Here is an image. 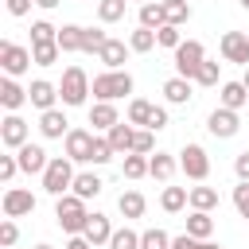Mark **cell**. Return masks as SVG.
<instances>
[{"instance_id":"6da1fadb","label":"cell","mask_w":249,"mask_h":249,"mask_svg":"<svg viewBox=\"0 0 249 249\" xmlns=\"http://www.w3.org/2000/svg\"><path fill=\"white\" fill-rule=\"evenodd\" d=\"M54 218H58V230H62V233L82 237V233H86V222H89L86 198H78V195H62V198H54Z\"/></svg>"},{"instance_id":"7a4b0ae2","label":"cell","mask_w":249,"mask_h":249,"mask_svg":"<svg viewBox=\"0 0 249 249\" xmlns=\"http://www.w3.org/2000/svg\"><path fill=\"white\" fill-rule=\"evenodd\" d=\"M70 187H74V160L51 156V163L43 171V191L54 195V198H62V195H70Z\"/></svg>"},{"instance_id":"3957f363","label":"cell","mask_w":249,"mask_h":249,"mask_svg":"<svg viewBox=\"0 0 249 249\" xmlns=\"http://www.w3.org/2000/svg\"><path fill=\"white\" fill-rule=\"evenodd\" d=\"M89 93H93V82L86 78V70H82V66H66V70H62V82H58L62 105H86Z\"/></svg>"},{"instance_id":"277c9868","label":"cell","mask_w":249,"mask_h":249,"mask_svg":"<svg viewBox=\"0 0 249 249\" xmlns=\"http://www.w3.org/2000/svg\"><path fill=\"white\" fill-rule=\"evenodd\" d=\"M124 93H132V74L128 70H101L93 78V97L97 101H117Z\"/></svg>"},{"instance_id":"5b68a950","label":"cell","mask_w":249,"mask_h":249,"mask_svg":"<svg viewBox=\"0 0 249 249\" xmlns=\"http://www.w3.org/2000/svg\"><path fill=\"white\" fill-rule=\"evenodd\" d=\"M206 62V51H202V43L198 39H183L179 43V51H175V74L179 78H187V82H195V74H198V66Z\"/></svg>"},{"instance_id":"8992f818","label":"cell","mask_w":249,"mask_h":249,"mask_svg":"<svg viewBox=\"0 0 249 249\" xmlns=\"http://www.w3.org/2000/svg\"><path fill=\"white\" fill-rule=\"evenodd\" d=\"M31 51L27 47H19V43H12V39H4L0 43V66H4V74L8 78H19V74H27L31 70Z\"/></svg>"},{"instance_id":"52a82bcc","label":"cell","mask_w":249,"mask_h":249,"mask_svg":"<svg viewBox=\"0 0 249 249\" xmlns=\"http://www.w3.org/2000/svg\"><path fill=\"white\" fill-rule=\"evenodd\" d=\"M179 167H183L187 179L202 183V179L210 175V156H206V148H202V144H183V152H179Z\"/></svg>"},{"instance_id":"ba28073f","label":"cell","mask_w":249,"mask_h":249,"mask_svg":"<svg viewBox=\"0 0 249 249\" xmlns=\"http://www.w3.org/2000/svg\"><path fill=\"white\" fill-rule=\"evenodd\" d=\"M222 58L226 62H237V66H249V35L245 31H226L222 43H218Z\"/></svg>"},{"instance_id":"9c48e42d","label":"cell","mask_w":249,"mask_h":249,"mask_svg":"<svg viewBox=\"0 0 249 249\" xmlns=\"http://www.w3.org/2000/svg\"><path fill=\"white\" fill-rule=\"evenodd\" d=\"M206 128H210V136H218V140H230V136H237V128H241V117L233 113V109H214L210 117H206Z\"/></svg>"},{"instance_id":"30bf717a","label":"cell","mask_w":249,"mask_h":249,"mask_svg":"<svg viewBox=\"0 0 249 249\" xmlns=\"http://www.w3.org/2000/svg\"><path fill=\"white\" fill-rule=\"evenodd\" d=\"M0 144L12 148V152H19V148L27 144V121H23L19 113H8V117L0 121Z\"/></svg>"},{"instance_id":"8fae6325","label":"cell","mask_w":249,"mask_h":249,"mask_svg":"<svg viewBox=\"0 0 249 249\" xmlns=\"http://www.w3.org/2000/svg\"><path fill=\"white\" fill-rule=\"evenodd\" d=\"M0 206H4V218H23V214H35V195L23 187H8Z\"/></svg>"},{"instance_id":"7c38bea8","label":"cell","mask_w":249,"mask_h":249,"mask_svg":"<svg viewBox=\"0 0 249 249\" xmlns=\"http://www.w3.org/2000/svg\"><path fill=\"white\" fill-rule=\"evenodd\" d=\"M89 152H93V132H86V128H70V132H66V160H74V163H89Z\"/></svg>"},{"instance_id":"4fadbf2b","label":"cell","mask_w":249,"mask_h":249,"mask_svg":"<svg viewBox=\"0 0 249 249\" xmlns=\"http://www.w3.org/2000/svg\"><path fill=\"white\" fill-rule=\"evenodd\" d=\"M16 160H19V171H23V175H43V171H47V163H51V156H47L39 144H31V140L16 152Z\"/></svg>"},{"instance_id":"5bb4252c","label":"cell","mask_w":249,"mask_h":249,"mask_svg":"<svg viewBox=\"0 0 249 249\" xmlns=\"http://www.w3.org/2000/svg\"><path fill=\"white\" fill-rule=\"evenodd\" d=\"M27 101H31L39 113H47V109H54V101H58V86H51L47 78H35L31 89H27Z\"/></svg>"},{"instance_id":"9a60e30c","label":"cell","mask_w":249,"mask_h":249,"mask_svg":"<svg viewBox=\"0 0 249 249\" xmlns=\"http://www.w3.org/2000/svg\"><path fill=\"white\" fill-rule=\"evenodd\" d=\"M39 132H43L47 140H66V132H70L66 113H62V109H47V113L39 117Z\"/></svg>"},{"instance_id":"2e32d148","label":"cell","mask_w":249,"mask_h":249,"mask_svg":"<svg viewBox=\"0 0 249 249\" xmlns=\"http://www.w3.org/2000/svg\"><path fill=\"white\" fill-rule=\"evenodd\" d=\"M89 245H109V237H113V222L105 218V214H89V222H86V233H82Z\"/></svg>"},{"instance_id":"e0dca14e","label":"cell","mask_w":249,"mask_h":249,"mask_svg":"<svg viewBox=\"0 0 249 249\" xmlns=\"http://www.w3.org/2000/svg\"><path fill=\"white\" fill-rule=\"evenodd\" d=\"M124 58H128V47H124L121 39H109V43L101 47V54H97V62H101L105 70H124Z\"/></svg>"},{"instance_id":"ac0fdd59","label":"cell","mask_w":249,"mask_h":249,"mask_svg":"<svg viewBox=\"0 0 249 249\" xmlns=\"http://www.w3.org/2000/svg\"><path fill=\"white\" fill-rule=\"evenodd\" d=\"M105 136H109V144H113L117 156H128V152H132V140H136V128H132L128 121H121V124H113Z\"/></svg>"},{"instance_id":"d6986e66","label":"cell","mask_w":249,"mask_h":249,"mask_svg":"<svg viewBox=\"0 0 249 249\" xmlns=\"http://www.w3.org/2000/svg\"><path fill=\"white\" fill-rule=\"evenodd\" d=\"M163 97H167L171 105H187V101L195 97V86H191L187 78H179V74H175V78H167V82H163Z\"/></svg>"},{"instance_id":"ffe728a7","label":"cell","mask_w":249,"mask_h":249,"mask_svg":"<svg viewBox=\"0 0 249 249\" xmlns=\"http://www.w3.org/2000/svg\"><path fill=\"white\" fill-rule=\"evenodd\" d=\"M23 101H27V89H23L16 78H4V82H0V105H4L8 113H16Z\"/></svg>"},{"instance_id":"44dd1931","label":"cell","mask_w":249,"mask_h":249,"mask_svg":"<svg viewBox=\"0 0 249 249\" xmlns=\"http://www.w3.org/2000/svg\"><path fill=\"white\" fill-rule=\"evenodd\" d=\"M89 124H93V128H101V132H109L113 124H121V117H117L113 101H93V109H89Z\"/></svg>"},{"instance_id":"7402d4cb","label":"cell","mask_w":249,"mask_h":249,"mask_svg":"<svg viewBox=\"0 0 249 249\" xmlns=\"http://www.w3.org/2000/svg\"><path fill=\"white\" fill-rule=\"evenodd\" d=\"M175 167H179V160H175V156H167V152L148 156V175H152V179H160V183H167V179L175 175Z\"/></svg>"},{"instance_id":"603a6c76","label":"cell","mask_w":249,"mask_h":249,"mask_svg":"<svg viewBox=\"0 0 249 249\" xmlns=\"http://www.w3.org/2000/svg\"><path fill=\"white\" fill-rule=\"evenodd\" d=\"M101 175H93V171H78L74 175V187H70V195H78V198H97L101 195Z\"/></svg>"},{"instance_id":"cb8c5ba5","label":"cell","mask_w":249,"mask_h":249,"mask_svg":"<svg viewBox=\"0 0 249 249\" xmlns=\"http://www.w3.org/2000/svg\"><path fill=\"white\" fill-rule=\"evenodd\" d=\"M160 206H163L167 214H179L183 206H191V191H187V187H163Z\"/></svg>"},{"instance_id":"d4e9b609","label":"cell","mask_w":249,"mask_h":249,"mask_svg":"<svg viewBox=\"0 0 249 249\" xmlns=\"http://www.w3.org/2000/svg\"><path fill=\"white\" fill-rule=\"evenodd\" d=\"M218 97H222V109H233V113H237V109L249 101V89H245L241 82H222V93H218Z\"/></svg>"},{"instance_id":"484cf974","label":"cell","mask_w":249,"mask_h":249,"mask_svg":"<svg viewBox=\"0 0 249 249\" xmlns=\"http://www.w3.org/2000/svg\"><path fill=\"white\" fill-rule=\"evenodd\" d=\"M144 206H148V198H144L140 191H124V195L117 198V210H121L124 218H144Z\"/></svg>"},{"instance_id":"4316f807","label":"cell","mask_w":249,"mask_h":249,"mask_svg":"<svg viewBox=\"0 0 249 249\" xmlns=\"http://www.w3.org/2000/svg\"><path fill=\"white\" fill-rule=\"evenodd\" d=\"M187 233L198 237V241H206V237L214 233V218H210L206 210H191V218H187Z\"/></svg>"},{"instance_id":"83f0119b","label":"cell","mask_w":249,"mask_h":249,"mask_svg":"<svg viewBox=\"0 0 249 249\" xmlns=\"http://www.w3.org/2000/svg\"><path fill=\"white\" fill-rule=\"evenodd\" d=\"M163 23H167V16H163V0H156V4H140V27L160 31Z\"/></svg>"},{"instance_id":"f1b7e54d","label":"cell","mask_w":249,"mask_h":249,"mask_svg":"<svg viewBox=\"0 0 249 249\" xmlns=\"http://www.w3.org/2000/svg\"><path fill=\"white\" fill-rule=\"evenodd\" d=\"M82 31H86V27H78V23H62V27H58V51H62V54L82 51Z\"/></svg>"},{"instance_id":"f546056e","label":"cell","mask_w":249,"mask_h":249,"mask_svg":"<svg viewBox=\"0 0 249 249\" xmlns=\"http://www.w3.org/2000/svg\"><path fill=\"white\" fill-rule=\"evenodd\" d=\"M152 113H156L152 101H144V97H132V101H128V124L148 128V124H152Z\"/></svg>"},{"instance_id":"4dcf8cb0","label":"cell","mask_w":249,"mask_h":249,"mask_svg":"<svg viewBox=\"0 0 249 249\" xmlns=\"http://www.w3.org/2000/svg\"><path fill=\"white\" fill-rule=\"evenodd\" d=\"M218 206V191L214 187H191V210H214Z\"/></svg>"},{"instance_id":"1f68e13d","label":"cell","mask_w":249,"mask_h":249,"mask_svg":"<svg viewBox=\"0 0 249 249\" xmlns=\"http://www.w3.org/2000/svg\"><path fill=\"white\" fill-rule=\"evenodd\" d=\"M163 16H167V23L183 27V23L191 19V4H187V0H163Z\"/></svg>"},{"instance_id":"d6a6232c","label":"cell","mask_w":249,"mask_h":249,"mask_svg":"<svg viewBox=\"0 0 249 249\" xmlns=\"http://www.w3.org/2000/svg\"><path fill=\"white\" fill-rule=\"evenodd\" d=\"M124 0H97V19L101 23H117V19H124Z\"/></svg>"},{"instance_id":"836d02e7","label":"cell","mask_w":249,"mask_h":249,"mask_svg":"<svg viewBox=\"0 0 249 249\" xmlns=\"http://www.w3.org/2000/svg\"><path fill=\"white\" fill-rule=\"evenodd\" d=\"M152 47H160V43H156V31H148V27H136V31L128 35V51L144 54V51H152Z\"/></svg>"},{"instance_id":"e575fe53","label":"cell","mask_w":249,"mask_h":249,"mask_svg":"<svg viewBox=\"0 0 249 249\" xmlns=\"http://www.w3.org/2000/svg\"><path fill=\"white\" fill-rule=\"evenodd\" d=\"M31 58H35V66H54L62 58V51H58V43H39V47H31Z\"/></svg>"},{"instance_id":"d590c367","label":"cell","mask_w":249,"mask_h":249,"mask_svg":"<svg viewBox=\"0 0 249 249\" xmlns=\"http://www.w3.org/2000/svg\"><path fill=\"white\" fill-rule=\"evenodd\" d=\"M121 171H124V179H144V175H148V156L128 152V156H124V163H121Z\"/></svg>"},{"instance_id":"8d00e7d4","label":"cell","mask_w":249,"mask_h":249,"mask_svg":"<svg viewBox=\"0 0 249 249\" xmlns=\"http://www.w3.org/2000/svg\"><path fill=\"white\" fill-rule=\"evenodd\" d=\"M39 43H58V27H51L47 19H35L31 23V47H39Z\"/></svg>"},{"instance_id":"74e56055","label":"cell","mask_w":249,"mask_h":249,"mask_svg":"<svg viewBox=\"0 0 249 249\" xmlns=\"http://www.w3.org/2000/svg\"><path fill=\"white\" fill-rule=\"evenodd\" d=\"M105 43H109L105 31H97V27H86V31H82V51H86V54H101Z\"/></svg>"},{"instance_id":"f35d334b","label":"cell","mask_w":249,"mask_h":249,"mask_svg":"<svg viewBox=\"0 0 249 249\" xmlns=\"http://www.w3.org/2000/svg\"><path fill=\"white\" fill-rule=\"evenodd\" d=\"M140 249H171V237H167V230H144L140 233Z\"/></svg>"},{"instance_id":"ab89813d","label":"cell","mask_w":249,"mask_h":249,"mask_svg":"<svg viewBox=\"0 0 249 249\" xmlns=\"http://www.w3.org/2000/svg\"><path fill=\"white\" fill-rule=\"evenodd\" d=\"M109 249H140V233L136 230H113V237H109Z\"/></svg>"},{"instance_id":"60d3db41","label":"cell","mask_w":249,"mask_h":249,"mask_svg":"<svg viewBox=\"0 0 249 249\" xmlns=\"http://www.w3.org/2000/svg\"><path fill=\"white\" fill-rule=\"evenodd\" d=\"M117 152H113V144H109V136H93V152H89V163H109Z\"/></svg>"},{"instance_id":"b9f144b4","label":"cell","mask_w":249,"mask_h":249,"mask_svg":"<svg viewBox=\"0 0 249 249\" xmlns=\"http://www.w3.org/2000/svg\"><path fill=\"white\" fill-rule=\"evenodd\" d=\"M156 43H160V47H167V51H179L183 35H179V27H175V23H163V27L156 31Z\"/></svg>"},{"instance_id":"7bdbcfd3","label":"cell","mask_w":249,"mask_h":249,"mask_svg":"<svg viewBox=\"0 0 249 249\" xmlns=\"http://www.w3.org/2000/svg\"><path fill=\"white\" fill-rule=\"evenodd\" d=\"M152 148H156V132H152V128H136L132 152H136V156H152Z\"/></svg>"},{"instance_id":"ee69618b","label":"cell","mask_w":249,"mask_h":249,"mask_svg":"<svg viewBox=\"0 0 249 249\" xmlns=\"http://www.w3.org/2000/svg\"><path fill=\"white\" fill-rule=\"evenodd\" d=\"M171 249H222V245L198 241V237H191V233H179V237H171Z\"/></svg>"},{"instance_id":"f6af8a7d","label":"cell","mask_w":249,"mask_h":249,"mask_svg":"<svg viewBox=\"0 0 249 249\" xmlns=\"http://www.w3.org/2000/svg\"><path fill=\"white\" fill-rule=\"evenodd\" d=\"M195 82H198V86H218V62H214V58H206V62L198 66Z\"/></svg>"},{"instance_id":"bcb514c9","label":"cell","mask_w":249,"mask_h":249,"mask_svg":"<svg viewBox=\"0 0 249 249\" xmlns=\"http://www.w3.org/2000/svg\"><path fill=\"white\" fill-rule=\"evenodd\" d=\"M233 206H237V214L249 222V183H237V187H233Z\"/></svg>"},{"instance_id":"7dc6e473","label":"cell","mask_w":249,"mask_h":249,"mask_svg":"<svg viewBox=\"0 0 249 249\" xmlns=\"http://www.w3.org/2000/svg\"><path fill=\"white\" fill-rule=\"evenodd\" d=\"M16 237H19V226H16L12 218H4V222H0V245H4V249H12V245H16Z\"/></svg>"},{"instance_id":"c3c4849f","label":"cell","mask_w":249,"mask_h":249,"mask_svg":"<svg viewBox=\"0 0 249 249\" xmlns=\"http://www.w3.org/2000/svg\"><path fill=\"white\" fill-rule=\"evenodd\" d=\"M16 171H19V160H16V156H0V179H4V183H12V179H16Z\"/></svg>"},{"instance_id":"681fc988","label":"cell","mask_w":249,"mask_h":249,"mask_svg":"<svg viewBox=\"0 0 249 249\" xmlns=\"http://www.w3.org/2000/svg\"><path fill=\"white\" fill-rule=\"evenodd\" d=\"M233 171H237V183H249V152L233 156Z\"/></svg>"},{"instance_id":"f907efd6","label":"cell","mask_w":249,"mask_h":249,"mask_svg":"<svg viewBox=\"0 0 249 249\" xmlns=\"http://www.w3.org/2000/svg\"><path fill=\"white\" fill-rule=\"evenodd\" d=\"M31 4H35V0H4L8 16H16V19H19V16H27V12H31Z\"/></svg>"},{"instance_id":"816d5d0a","label":"cell","mask_w":249,"mask_h":249,"mask_svg":"<svg viewBox=\"0 0 249 249\" xmlns=\"http://www.w3.org/2000/svg\"><path fill=\"white\" fill-rule=\"evenodd\" d=\"M152 132H160V128H167V109L163 105H156V113H152V124H148Z\"/></svg>"},{"instance_id":"f5cc1de1","label":"cell","mask_w":249,"mask_h":249,"mask_svg":"<svg viewBox=\"0 0 249 249\" xmlns=\"http://www.w3.org/2000/svg\"><path fill=\"white\" fill-rule=\"evenodd\" d=\"M66 249H97V245H89L86 237H70V241H66Z\"/></svg>"},{"instance_id":"db71d44e","label":"cell","mask_w":249,"mask_h":249,"mask_svg":"<svg viewBox=\"0 0 249 249\" xmlns=\"http://www.w3.org/2000/svg\"><path fill=\"white\" fill-rule=\"evenodd\" d=\"M35 4H39V8H47V12H51V8H58V4H62V0H35Z\"/></svg>"},{"instance_id":"11a10c76","label":"cell","mask_w":249,"mask_h":249,"mask_svg":"<svg viewBox=\"0 0 249 249\" xmlns=\"http://www.w3.org/2000/svg\"><path fill=\"white\" fill-rule=\"evenodd\" d=\"M241 86H245V89H249V66H245V78H241Z\"/></svg>"},{"instance_id":"9f6ffc18","label":"cell","mask_w":249,"mask_h":249,"mask_svg":"<svg viewBox=\"0 0 249 249\" xmlns=\"http://www.w3.org/2000/svg\"><path fill=\"white\" fill-rule=\"evenodd\" d=\"M35 249H54V245H47V241H39V245H35Z\"/></svg>"},{"instance_id":"6f0895ef","label":"cell","mask_w":249,"mask_h":249,"mask_svg":"<svg viewBox=\"0 0 249 249\" xmlns=\"http://www.w3.org/2000/svg\"><path fill=\"white\" fill-rule=\"evenodd\" d=\"M241 8H245V12H249V0H241Z\"/></svg>"},{"instance_id":"680465c9","label":"cell","mask_w":249,"mask_h":249,"mask_svg":"<svg viewBox=\"0 0 249 249\" xmlns=\"http://www.w3.org/2000/svg\"><path fill=\"white\" fill-rule=\"evenodd\" d=\"M140 4H156V0H140Z\"/></svg>"}]
</instances>
